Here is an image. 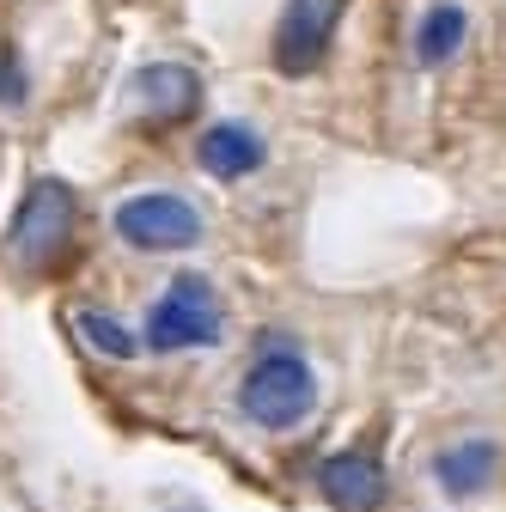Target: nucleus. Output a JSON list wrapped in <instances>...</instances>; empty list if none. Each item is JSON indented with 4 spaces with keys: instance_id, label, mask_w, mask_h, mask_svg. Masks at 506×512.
<instances>
[{
    "instance_id": "2",
    "label": "nucleus",
    "mask_w": 506,
    "mask_h": 512,
    "mask_svg": "<svg viewBox=\"0 0 506 512\" xmlns=\"http://www.w3.org/2000/svg\"><path fill=\"white\" fill-rule=\"evenodd\" d=\"M311 403H318V378H311L305 354L287 348V342H269L257 360H250L244 384H238V409L257 427H269V433L299 427L311 415Z\"/></svg>"
},
{
    "instance_id": "11",
    "label": "nucleus",
    "mask_w": 506,
    "mask_h": 512,
    "mask_svg": "<svg viewBox=\"0 0 506 512\" xmlns=\"http://www.w3.org/2000/svg\"><path fill=\"white\" fill-rule=\"evenodd\" d=\"M74 324H80V336H86L98 354H110V360H135V354H141V342L122 330L110 311H92V305H86V311H74Z\"/></svg>"
},
{
    "instance_id": "6",
    "label": "nucleus",
    "mask_w": 506,
    "mask_h": 512,
    "mask_svg": "<svg viewBox=\"0 0 506 512\" xmlns=\"http://www.w3.org/2000/svg\"><path fill=\"white\" fill-rule=\"evenodd\" d=\"M196 104H202V80L183 61H153L129 80V116L147 128H177L196 116Z\"/></svg>"
},
{
    "instance_id": "12",
    "label": "nucleus",
    "mask_w": 506,
    "mask_h": 512,
    "mask_svg": "<svg viewBox=\"0 0 506 512\" xmlns=\"http://www.w3.org/2000/svg\"><path fill=\"white\" fill-rule=\"evenodd\" d=\"M25 98V68L13 49H0V104H19Z\"/></svg>"
},
{
    "instance_id": "4",
    "label": "nucleus",
    "mask_w": 506,
    "mask_h": 512,
    "mask_svg": "<svg viewBox=\"0 0 506 512\" xmlns=\"http://www.w3.org/2000/svg\"><path fill=\"white\" fill-rule=\"evenodd\" d=\"M116 238L135 250H189L202 244V214L171 189H147V196H129L116 208Z\"/></svg>"
},
{
    "instance_id": "10",
    "label": "nucleus",
    "mask_w": 506,
    "mask_h": 512,
    "mask_svg": "<svg viewBox=\"0 0 506 512\" xmlns=\"http://www.w3.org/2000/svg\"><path fill=\"white\" fill-rule=\"evenodd\" d=\"M464 37H470L464 7H427L421 25H415V55H421V68H446V61L464 49Z\"/></svg>"
},
{
    "instance_id": "3",
    "label": "nucleus",
    "mask_w": 506,
    "mask_h": 512,
    "mask_svg": "<svg viewBox=\"0 0 506 512\" xmlns=\"http://www.w3.org/2000/svg\"><path fill=\"white\" fill-rule=\"evenodd\" d=\"M226 330V317H220V293L202 281V275H177L159 305L147 311V348L159 354H177V348H214Z\"/></svg>"
},
{
    "instance_id": "1",
    "label": "nucleus",
    "mask_w": 506,
    "mask_h": 512,
    "mask_svg": "<svg viewBox=\"0 0 506 512\" xmlns=\"http://www.w3.org/2000/svg\"><path fill=\"white\" fill-rule=\"evenodd\" d=\"M74 232H80V196H74L61 177H37V183L25 189V202L13 208L7 256H13L25 275H49V269L68 263Z\"/></svg>"
},
{
    "instance_id": "7",
    "label": "nucleus",
    "mask_w": 506,
    "mask_h": 512,
    "mask_svg": "<svg viewBox=\"0 0 506 512\" xmlns=\"http://www.w3.org/2000/svg\"><path fill=\"white\" fill-rule=\"evenodd\" d=\"M318 494L336 512H378L385 494H391V482H385V464H378L372 452H336L318 470Z\"/></svg>"
},
{
    "instance_id": "5",
    "label": "nucleus",
    "mask_w": 506,
    "mask_h": 512,
    "mask_svg": "<svg viewBox=\"0 0 506 512\" xmlns=\"http://www.w3.org/2000/svg\"><path fill=\"white\" fill-rule=\"evenodd\" d=\"M342 13H348V0H287L275 19V68L287 80H305L330 55Z\"/></svg>"
},
{
    "instance_id": "13",
    "label": "nucleus",
    "mask_w": 506,
    "mask_h": 512,
    "mask_svg": "<svg viewBox=\"0 0 506 512\" xmlns=\"http://www.w3.org/2000/svg\"><path fill=\"white\" fill-rule=\"evenodd\" d=\"M177 512H202V506H177Z\"/></svg>"
},
{
    "instance_id": "9",
    "label": "nucleus",
    "mask_w": 506,
    "mask_h": 512,
    "mask_svg": "<svg viewBox=\"0 0 506 512\" xmlns=\"http://www.w3.org/2000/svg\"><path fill=\"white\" fill-rule=\"evenodd\" d=\"M494 470H500V445L494 439H458V445H446V452L433 458V476H439L446 494H482L494 482Z\"/></svg>"
},
{
    "instance_id": "8",
    "label": "nucleus",
    "mask_w": 506,
    "mask_h": 512,
    "mask_svg": "<svg viewBox=\"0 0 506 512\" xmlns=\"http://www.w3.org/2000/svg\"><path fill=\"white\" fill-rule=\"evenodd\" d=\"M196 159H202L208 177L238 183V177H250V171L263 165V135H257V128H244V122H214L208 135L196 141Z\"/></svg>"
}]
</instances>
